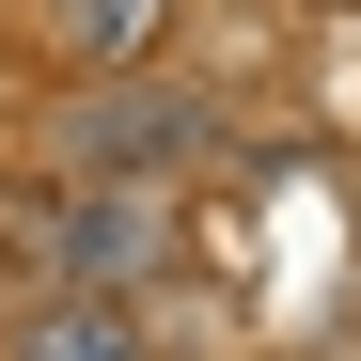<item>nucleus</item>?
<instances>
[{
	"instance_id": "1",
	"label": "nucleus",
	"mask_w": 361,
	"mask_h": 361,
	"mask_svg": "<svg viewBox=\"0 0 361 361\" xmlns=\"http://www.w3.org/2000/svg\"><path fill=\"white\" fill-rule=\"evenodd\" d=\"M0 235L47 283H126V267H157V189H16Z\"/></svg>"
},
{
	"instance_id": "2",
	"label": "nucleus",
	"mask_w": 361,
	"mask_h": 361,
	"mask_svg": "<svg viewBox=\"0 0 361 361\" xmlns=\"http://www.w3.org/2000/svg\"><path fill=\"white\" fill-rule=\"evenodd\" d=\"M0 361H142V330H126L110 283H32L16 330H0Z\"/></svg>"
},
{
	"instance_id": "3",
	"label": "nucleus",
	"mask_w": 361,
	"mask_h": 361,
	"mask_svg": "<svg viewBox=\"0 0 361 361\" xmlns=\"http://www.w3.org/2000/svg\"><path fill=\"white\" fill-rule=\"evenodd\" d=\"M63 157H204V110L189 94H94L63 126Z\"/></svg>"
},
{
	"instance_id": "4",
	"label": "nucleus",
	"mask_w": 361,
	"mask_h": 361,
	"mask_svg": "<svg viewBox=\"0 0 361 361\" xmlns=\"http://www.w3.org/2000/svg\"><path fill=\"white\" fill-rule=\"evenodd\" d=\"M157 32V0H63V63H126Z\"/></svg>"
}]
</instances>
